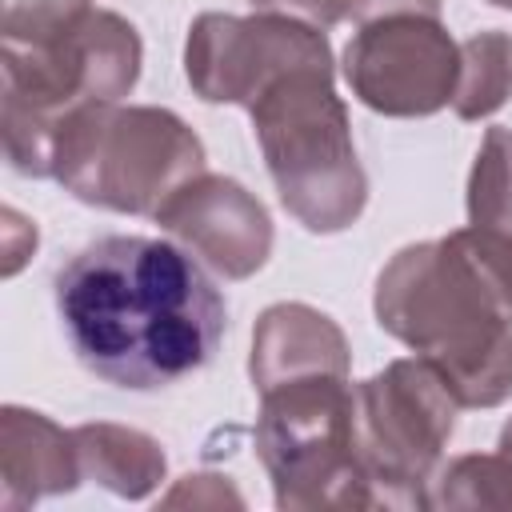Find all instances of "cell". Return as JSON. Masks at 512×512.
Here are the masks:
<instances>
[{"label": "cell", "mask_w": 512, "mask_h": 512, "mask_svg": "<svg viewBox=\"0 0 512 512\" xmlns=\"http://www.w3.org/2000/svg\"><path fill=\"white\" fill-rule=\"evenodd\" d=\"M456 408V396L424 356L392 360L352 384V448L376 508H428Z\"/></svg>", "instance_id": "obj_7"}, {"label": "cell", "mask_w": 512, "mask_h": 512, "mask_svg": "<svg viewBox=\"0 0 512 512\" xmlns=\"http://www.w3.org/2000/svg\"><path fill=\"white\" fill-rule=\"evenodd\" d=\"M0 504L4 508H28L44 496L72 492L80 476L76 436L52 424L48 416L32 408L4 404L0 412Z\"/></svg>", "instance_id": "obj_12"}, {"label": "cell", "mask_w": 512, "mask_h": 512, "mask_svg": "<svg viewBox=\"0 0 512 512\" xmlns=\"http://www.w3.org/2000/svg\"><path fill=\"white\" fill-rule=\"evenodd\" d=\"M256 456L284 512L376 508L352 448L348 376H300L260 392Z\"/></svg>", "instance_id": "obj_6"}, {"label": "cell", "mask_w": 512, "mask_h": 512, "mask_svg": "<svg viewBox=\"0 0 512 512\" xmlns=\"http://www.w3.org/2000/svg\"><path fill=\"white\" fill-rule=\"evenodd\" d=\"M152 220L224 280H248L272 256V216L232 176L200 172Z\"/></svg>", "instance_id": "obj_10"}, {"label": "cell", "mask_w": 512, "mask_h": 512, "mask_svg": "<svg viewBox=\"0 0 512 512\" xmlns=\"http://www.w3.org/2000/svg\"><path fill=\"white\" fill-rule=\"evenodd\" d=\"M444 0H348V16L356 24L380 20V16H400V12H416V16H440Z\"/></svg>", "instance_id": "obj_19"}, {"label": "cell", "mask_w": 512, "mask_h": 512, "mask_svg": "<svg viewBox=\"0 0 512 512\" xmlns=\"http://www.w3.org/2000/svg\"><path fill=\"white\" fill-rule=\"evenodd\" d=\"M488 4H496V8H508V12H512V0H488Z\"/></svg>", "instance_id": "obj_21"}, {"label": "cell", "mask_w": 512, "mask_h": 512, "mask_svg": "<svg viewBox=\"0 0 512 512\" xmlns=\"http://www.w3.org/2000/svg\"><path fill=\"white\" fill-rule=\"evenodd\" d=\"M264 168L280 204L308 232H344L368 204L348 108L332 88V68H296L268 84L248 108Z\"/></svg>", "instance_id": "obj_4"}, {"label": "cell", "mask_w": 512, "mask_h": 512, "mask_svg": "<svg viewBox=\"0 0 512 512\" xmlns=\"http://www.w3.org/2000/svg\"><path fill=\"white\" fill-rule=\"evenodd\" d=\"M428 508H512V460L504 452H472L440 464Z\"/></svg>", "instance_id": "obj_15"}, {"label": "cell", "mask_w": 512, "mask_h": 512, "mask_svg": "<svg viewBox=\"0 0 512 512\" xmlns=\"http://www.w3.org/2000/svg\"><path fill=\"white\" fill-rule=\"evenodd\" d=\"M512 96V32H476L460 44V80L452 112L460 120H484Z\"/></svg>", "instance_id": "obj_14"}, {"label": "cell", "mask_w": 512, "mask_h": 512, "mask_svg": "<svg viewBox=\"0 0 512 512\" xmlns=\"http://www.w3.org/2000/svg\"><path fill=\"white\" fill-rule=\"evenodd\" d=\"M164 504L168 508H176V504H192V508H220V504H244L240 500V492L228 484V476H208V472H200V476H184L168 496H164Z\"/></svg>", "instance_id": "obj_17"}, {"label": "cell", "mask_w": 512, "mask_h": 512, "mask_svg": "<svg viewBox=\"0 0 512 512\" xmlns=\"http://www.w3.org/2000/svg\"><path fill=\"white\" fill-rule=\"evenodd\" d=\"M500 452L512 460V420H508V424H504V432H500Z\"/></svg>", "instance_id": "obj_20"}, {"label": "cell", "mask_w": 512, "mask_h": 512, "mask_svg": "<svg viewBox=\"0 0 512 512\" xmlns=\"http://www.w3.org/2000/svg\"><path fill=\"white\" fill-rule=\"evenodd\" d=\"M256 12H276V16H292L316 28H332L348 16V0H248Z\"/></svg>", "instance_id": "obj_18"}, {"label": "cell", "mask_w": 512, "mask_h": 512, "mask_svg": "<svg viewBox=\"0 0 512 512\" xmlns=\"http://www.w3.org/2000/svg\"><path fill=\"white\" fill-rule=\"evenodd\" d=\"M352 352L332 316L312 304L284 300L260 312L252 328L248 372L256 392H268L300 376H348Z\"/></svg>", "instance_id": "obj_11"}, {"label": "cell", "mask_w": 512, "mask_h": 512, "mask_svg": "<svg viewBox=\"0 0 512 512\" xmlns=\"http://www.w3.org/2000/svg\"><path fill=\"white\" fill-rule=\"evenodd\" d=\"M296 68H332L324 28L276 12H200L184 44V76L208 104L252 108L268 84Z\"/></svg>", "instance_id": "obj_8"}, {"label": "cell", "mask_w": 512, "mask_h": 512, "mask_svg": "<svg viewBox=\"0 0 512 512\" xmlns=\"http://www.w3.org/2000/svg\"><path fill=\"white\" fill-rule=\"evenodd\" d=\"M468 224L512 240V128H488L468 172Z\"/></svg>", "instance_id": "obj_16"}, {"label": "cell", "mask_w": 512, "mask_h": 512, "mask_svg": "<svg viewBox=\"0 0 512 512\" xmlns=\"http://www.w3.org/2000/svg\"><path fill=\"white\" fill-rule=\"evenodd\" d=\"M76 436V456H80V476L96 480L100 488H108L120 500H144L160 488L168 460L164 448L140 432V428H124V424H80L72 428Z\"/></svg>", "instance_id": "obj_13"}, {"label": "cell", "mask_w": 512, "mask_h": 512, "mask_svg": "<svg viewBox=\"0 0 512 512\" xmlns=\"http://www.w3.org/2000/svg\"><path fill=\"white\" fill-rule=\"evenodd\" d=\"M376 320L424 356L460 408L512 396V240L460 228L400 248L376 276Z\"/></svg>", "instance_id": "obj_2"}, {"label": "cell", "mask_w": 512, "mask_h": 512, "mask_svg": "<svg viewBox=\"0 0 512 512\" xmlns=\"http://www.w3.org/2000/svg\"><path fill=\"white\" fill-rule=\"evenodd\" d=\"M344 80L380 116H432L456 96L460 44L440 16H380L356 24L344 48Z\"/></svg>", "instance_id": "obj_9"}, {"label": "cell", "mask_w": 512, "mask_h": 512, "mask_svg": "<svg viewBox=\"0 0 512 512\" xmlns=\"http://www.w3.org/2000/svg\"><path fill=\"white\" fill-rule=\"evenodd\" d=\"M140 32L88 0H4L0 24V132L20 176H52L60 128L132 92Z\"/></svg>", "instance_id": "obj_3"}, {"label": "cell", "mask_w": 512, "mask_h": 512, "mask_svg": "<svg viewBox=\"0 0 512 512\" xmlns=\"http://www.w3.org/2000/svg\"><path fill=\"white\" fill-rule=\"evenodd\" d=\"M200 136L156 104H92L76 112L52 148V180L76 200L156 216L188 180L204 172Z\"/></svg>", "instance_id": "obj_5"}, {"label": "cell", "mask_w": 512, "mask_h": 512, "mask_svg": "<svg viewBox=\"0 0 512 512\" xmlns=\"http://www.w3.org/2000/svg\"><path fill=\"white\" fill-rule=\"evenodd\" d=\"M56 312L80 364L132 392L204 368L228 328L220 288L192 252L152 236H100L56 272Z\"/></svg>", "instance_id": "obj_1"}]
</instances>
